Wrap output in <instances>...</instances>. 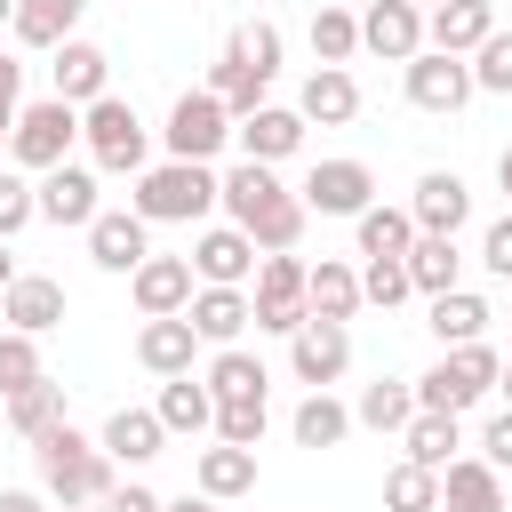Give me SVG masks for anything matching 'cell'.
Returning a JSON list of instances; mask_svg holds the SVG:
<instances>
[{"label":"cell","instance_id":"cell-62","mask_svg":"<svg viewBox=\"0 0 512 512\" xmlns=\"http://www.w3.org/2000/svg\"><path fill=\"white\" fill-rule=\"evenodd\" d=\"M504 320H512V312H504Z\"/></svg>","mask_w":512,"mask_h":512},{"label":"cell","instance_id":"cell-34","mask_svg":"<svg viewBox=\"0 0 512 512\" xmlns=\"http://www.w3.org/2000/svg\"><path fill=\"white\" fill-rule=\"evenodd\" d=\"M80 16H88V0H16L8 32H16L24 48H56V40L80 32Z\"/></svg>","mask_w":512,"mask_h":512},{"label":"cell","instance_id":"cell-33","mask_svg":"<svg viewBox=\"0 0 512 512\" xmlns=\"http://www.w3.org/2000/svg\"><path fill=\"white\" fill-rule=\"evenodd\" d=\"M424 304H432V320H424V328L440 336V352H448V344H472V336H488V320H496L480 288H440V296H424Z\"/></svg>","mask_w":512,"mask_h":512},{"label":"cell","instance_id":"cell-46","mask_svg":"<svg viewBox=\"0 0 512 512\" xmlns=\"http://www.w3.org/2000/svg\"><path fill=\"white\" fill-rule=\"evenodd\" d=\"M408 296H416V288H408V264H400V256H360V304H384V312H392V304H408Z\"/></svg>","mask_w":512,"mask_h":512},{"label":"cell","instance_id":"cell-48","mask_svg":"<svg viewBox=\"0 0 512 512\" xmlns=\"http://www.w3.org/2000/svg\"><path fill=\"white\" fill-rule=\"evenodd\" d=\"M240 48H248V64H256L264 80L280 72V24H264V16H256V24H240Z\"/></svg>","mask_w":512,"mask_h":512},{"label":"cell","instance_id":"cell-44","mask_svg":"<svg viewBox=\"0 0 512 512\" xmlns=\"http://www.w3.org/2000/svg\"><path fill=\"white\" fill-rule=\"evenodd\" d=\"M48 368H40V336H24V328H0V400L8 392H24V384H40Z\"/></svg>","mask_w":512,"mask_h":512},{"label":"cell","instance_id":"cell-13","mask_svg":"<svg viewBox=\"0 0 512 512\" xmlns=\"http://www.w3.org/2000/svg\"><path fill=\"white\" fill-rule=\"evenodd\" d=\"M144 256H152V224H144L136 208H96V216H88V264H96V272H120V280H128Z\"/></svg>","mask_w":512,"mask_h":512},{"label":"cell","instance_id":"cell-55","mask_svg":"<svg viewBox=\"0 0 512 512\" xmlns=\"http://www.w3.org/2000/svg\"><path fill=\"white\" fill-rule=\"evenodd\" d=\"M496 184H504V200H512V144L496 152Z\"/></svg>","mask_w":512,"mask_h":512},{"label":"cell","instance_id":"cell-17","mask_svg":"<svg viewBox=\"0 0 512 512\" xmlns=\"http://www.w3.org/2000/svg\"><path fill=\"white\" fill-rule=\"evenodd\" d=\"M296 112H304V128H344V120H360V80H352V64H312L304 88H296Z\"/></svg>","mask_w":512,"mask_h":512},{"label":"cell","instance_id":"cell-38","mask_svg":"<svg viewBox=\"0 0 512 512\" xmlns=\"http://www.w3.org/2000/svg\"><path fill=\"white\" fill-rule=\"evenodd\" d=\"M288 432H296V448H344L352 408H344L336 392H304V400H296V416H288Z\"/></svg>","mask_w":512,"mask_h":512},{"label":"cell","instance_id":"cell-25","mask_svg":"<svg viewBox=\"0 0 512 512\" xmlns=\"http://www.w3.org/2000/svg\"><path fill=\"white\" fill-rule=\"evenodd\" d=\"M136 360H144L152 376H192V360H200V336H192V320H184V312H160V320H144V328H136Z\"/></svg>","mask_w":512,"mask_h":512},{"label":"cell","instance_id":"cell-12","mask_svg":"<svg viewBox=\"0 0 512 512\" xmlns=\"http://www.w3.org/2000/svg\"><path fill=\"white\" fill-rule=\"evenodd\" d=\"M232 144H240V160L280 168V160H296V152H304V112H296V104H256V112H240V120H232Z\"/></svg>","mask_w":512,"mask_h":512},{"label":"cell","instance_id":"cell-35","mask_svg":"<svg viewBox=\"0 0 512 512\" xmlns=\"http://www.w3.org/2000/svg\"><path fill=\"white\" fill-rule=\"evenodd\" d=\"M304 224H312V208H304L296 192H272V200L240 224V232L256 240V256H280V248H296V240H304Z\"/></svg>","mask_w":512,"mask_h":512},{"label":"cell","instance_id":"cell-50","mask_svg":"<svg viewBox=\"0 0 512 512\" xmlns=\"http://www.w3.org/2000/svg\"><path fill=\"white\" fill-rule=\"evenodd\" d=\"M480 456H488L496 472H512V408H496V416L480 424Z\"/></svg>","mask_w":512,"mask_h":512},{"label":"cell","instance_id":"cell-41","mask_svg":"<svg viewBox=\"0 0 512 512\" xmlns=\"http://www.w3.org/2000/svg\"><path fill=\"white\" fill-rule=\"evenodd\" d=\"M352 56H360V16L320 0L312 8V64H352Z\"/></svg>","mask_w":512,"mask_h":512},{"label":"cell","instance_id":"cell-61","mask_svg":"<svg viewBox=\"0 0 512 512\" xmlns=\"http://www.w3.org/2000/svg\"><path fill=\"white\" fill-rule=\"evenodd\" d=\"M408 8H432V0H408Z\"/></svg>","mask_w":512,"mask_h":512},{"label":"cell","instance_id":"cell-57","mask_svg":"<svg viewBox=\"0 0 512 512\" xmlns=\"http://www.w3.org/2000/svg\"><path fill=\"white\" fill-rule=\"evenodd\" d=\"M16 104H24V96H0V128H8V120H16Z\"/></svg>","mask_w":512,"mask_h":512},{"label":"cell","instance_id":"cell-16","mask_svg":"<svg viewBox=\"0 0 512 512\" xmlns=\"http://www.w3.org/2000/svg\"><path fill=\"white\" fill-rule=\"evenodd\" d=\"M408 216H416V232H464L472 224V184L456 176V168H424L416 176V192H408Z\"/></svg>","mask_w":512,"mask_h":512},{"label":"cell","instance_id":"cell-43","mask_svg":"<svg viewBox=\"0 0 512 512\" xmlns=\"http://www.w3.org/2000/svg\"><path fill=\"white\" fill-rule=\"evenodd\" d=\"M264 424H272V392L216 400V440H232V448H256V440H264Z\"/></svg>","mask_w":512,"mask_h":512},{"label":"cell","instance_id":"cell-15","mask_svg":"<svg viewBox=\"0 0 512 512\" xmlns=\"http://www.w3.org/2000/svg\"><path fill=\"white\" fill-rule=\"evenodd\" d=\"M104 88H112V56H104L96 40L72 32V40L48 48V96H64V104H96Z\"/></svg>","mask_w":512,"mask_h":512},{"label":"cell","instance_id":"cell-9","mask_svg":"<svg viewBox=\"0 0 512 512\" xmlns=\"http://www.w3.org/2000/svg\"><path fill=\"white\" fill-rule=\"evenodd\" d=\"M32 208H40V224H72V232H88V216L104 208V184H96L88 160H56V168L32 176Z\"/></svg>","mask_w":512,"mask_h":512},{"label":"cell","instance_id":"cell-3","mask_svg":"<svg viewBox=\"0 0 512 512\" xmlns=\"http://www.w3.org/2000/svg\"><path fill=\"white\" fill-rule=\"evenodd\" d=\"M80 144H88V168L96 176H136V168H152V128L136 120V104L128 96H96V104H80Z\"/></svg>","mask_w":512,"mask_h":512},{"label":"cell","instance_id":"cell-56","mask_svg":"<svg viewBox=\"0 0 512 512\" xmlns=\"http://www.w3.org/2000/svg\"><path fill=\"white\" fill-rule=\"evenodd\" d=\"M8 280H16V256H8V240H0V288H8Z\"/></svg>","mask_w":512,"mask_h":512},{"label":"cell","instance_id":"cell-2","mask_svg":"<svg viewBox=\"0 0 512 512\" xmlns=\"http://www.w3.org/2000/svg\"><path fill=\"white\" fill-rule=\"evenodd\" d=\"M128 208L144 224H200V216H216V160H152V168H136Z\"/></svg>","mask_w":512,"mask_h":512},{"label":"cell","instance_id":"cell-51","mask_svg":"<svg viewBox=\"0 0 512 512\" xmlns=\"http://www.w3.org/2000/svg\"><path fill=\"white\" fill-rule=\"evenodd\" d=\"M104 512H160V496H152L144 480H128V488L112 480V496H104Z\"/></svg>","mask_w":512,"mask_h":512},{"label":"cell","instance_id":"cell-21","mask_svg":"<svg viewBox=\"0 0 512 512\" xmlns=\"http://www.w3.org/2000/svg\"><path fill=\"white\" fill-rule=\"evenodd\" d=\"M488 32H496V0H432V8H424V48L472 56Z\"/></svg>","mask_w":512,"mask_h":512},{"label":"cell","instance_id":"cell-40","mask_svg":"<svg viewBox=\"0 0 512 512\" xmlns=\"http://www.w3.org/2000/svg\"><path fill=\"white\" fill-rule=\"evenodd\" d=\"M0 408H8V432H16V440H40L48 424H64V384H56V376H40V384L8 392Z\"/></svg>","mask_w":512,"mask_h":512},{"label":"cell","instance_id":"cell-49","mask_svg":"<svg viewBox=\"0 0 512 512\" xmlns=\"http://www.w3.org/2000/svg\"><path fill=\"white\" fill-rule=\"evenodd\" d=\"M480 264H488V272H496V280L512 288V208H504V216H496V224L480 232Z\"/></svg>","mask_w":512,"mask_h":512},{"label":"cell","instance_id":"cell-26","mask_svg":"<svg viewBox=\"0 0 512 512\" xmlns=\"http://www.w3.org/2000/svg\"><path fill=\"white\" fill-rule=\"evenodd\" d=\"M96 448H104L112 464L144 472V464L168 448V432H160V416H152V408H112V416H104V432H96Z\"/></svg>","mask_w":512,"mask_h":512},{"label":"cell","instance_id":"cell-30","mask_svg":"<svg viewBox=\"0 0 512 512\" xmlns=\"http://www.w3.org/2000/svg\"><path fill=\"white\" fill-rule=\"evenodd\" d=\"M304 304H312L320 320H344V328H352V312H360V264H344V256L304 264Z\"/></svg>","mask_w":512,"mask_h":512},{"label":"cell","instance_id":"cell-47","mask_svg":"<svg viewBox=\"0 0 512 512\" xmlns=\"http://www.w3.org/2000/svg\"><path fill=\"white\" fill-rule=\"evenodd\" d=\"M32 216H40V208H32V176L0 160V240H16V232H24Z\"/></svg>","mask_w":512,"mask_h":512},{"label":"cell","instance_id":"cell-63","mask_svg":"<svg viewBox=\"0 0 512 512\" xmlns=\"http://www.w3.org/2000/svg\"><path fill=\"white\" fill-rule=\"evenodd\" d=\"M56 512H64V504H56Z\"/></svg>","mask_w":512,"mask_h":512},{"label":"cell","instance_id":"cell-60","mask_svg":"<svg viewBox=\"0 0 512 512\" xmlns=\"http://www.w3.org/2000/svg\"><path fill=\"white\" fill-rule=\"evenodd\" d=\"M0 160H8V128H0Z\"/></svg>","mask_w":512,"mask_h":512},{"label":"cell","instance_id":"cell-24","mask_svg":"<svg viewBox=\"0 0 512 512\" xmlns=\"http://www.w3.org/2000/svg\"><path fill=\"white\" fill-rule=\"evenodd\" d=\"M184 320H192V336L216 352V344H240L248 336V288H192V304H184Z\"/></svg>","mask_w":512,"mask_h":512},{"label":"cell","instance_id":"cell-10","mask_svg":"<svg viewBox=\"0 0 512 512\" xmlns=\"http://www.w3.org/2000/svg\"><path fill=\"white\" fill-rule=\"evenodd\" d=\"M296 200H304L312 216H360V208L376 200V168H368V160H352V152L312 160V176L296 184Z\"/></svg>","mask_w":512,"mask_h":512},{"label":"cell","instance_id":"cell-1","mask_svg":"<svg viewBox=\"0 0 512 512\" xmlns=\"http://www.w3.org/2000/svg\"><path fill=\"white\" fill-rule=\"evenodd\" d=\"M24 448H32V464H40V496H48V504L80 512V504H104V496H112V456H104L88 432H72V416L48 424V432L24 440Z\"/></svg>","mask_w":512,"mask_h":512},{"label":"cell","instance_id":"cell-37","mask_svg":"<svg viewBox=\"0 0 512 512\" xmlns=\"http://www.w3.org/2000/svg\"><path fill=\"white\" fill-rule=\"evenodd\" d=\"M408 416H416V384H400V376H376V384H360V400H352V424L392 432V440H400Z\"/></svg>","mask_w":512,"mask_h":512},{"label":"cell","instance_id":"cell-6","mask_svg":"<svg viewBox=\"0 0 512 512\" xmlns=\"http://www.w3.org/2000/svg\"><path fill=\"white\" fill-rule=\"evenodd\" d=\"M248 320H256L264 336H296V328L312 320V304H304V256H296V248L256 256V280H248Z\"/></svg>","mask_w":512,"mask_h":512},{"label":"cell","instance_id":"cell-31","mask_svg":"<svg viewBox=\"0 0 512 512\" xmlns=\"http://www.w3.org/2000/svg\"><path fill=\"white\" fill-rule=\"evenodd\" d=\"M192 488H200V496H216V504L248 496V488H256V448H232V440L200 448V456H192Z\"/></svg>","mask_w":512,"mask_h":512},{"label":"cell","instance_id":"cell-45","mask_svg":"<svg viewBox=\"0 0 512 512\" xmlns=\"http://www.w3.org/2000/svg\"><path fill=\"white\" fill-rule=\"evenodd\" d=\"M464 64H472V88H480V96H512V32H504V24H496Z\"/></svg>","mask_w":512,"mask_h":512},{"label":"cell","instance_id":"cell-4","mask_svg":"<svg viewBox=\"0 0 512 512\" xmlns=\"http://www.w3.org/2000/svg\"><path fill=\"white\" fill-rule=\"evenodd\" d=\"M496 376H504V352H496L488 336L448 344V352L416 376V408H448V416H464V408H480V400L496 392Z\"/></svg>","mask_w":512,"mask_h":512},{"label":"cell","instance_id":"cell-7","mask_svg":"<svg viewBox=\"0 0 512 512\" xmlns=\"http://www.w3.org/2000/svg\"><path fill=\"white\" fill-rule=\"evenodd\" d=\"M160 144H168V160H216V152L232 144L224 96H216V88H184V96L168 104V120H160Z\"/></svg>","mask_w":512,"mask_h":512},{"label":"cell","instance_id":"cell-59","mask_svg":"<svg viewBox=\"0 0 512 512\" xmlns=\"http://www.w3.org/2000/svg\"><path fill=\"white\" fill-rule=\"evenodd\" d=\"M8 16H16V0H0V32H8Z\"/></svg>","mask_w":512,"mask_h":512},{"label":"cell","instance_id":"cell-52","mask_svg":"<svg viewBox=\"0 0 512 512\" xmlns=\"http://www.w3.org/2000/svg\"><path fill=\"white\" fill-rule=\"evenodd\" d=\"M0 512H48L40 488H0Z\"/></svg>","mask_w":512,"mask_h":512},{"label":"cell","instance_id":"cell-18","mask_svg":"<svg viewBox=\"0 0 512 512\" xmlns=\"http://www.w3.org/2000/svg\"><path fill=\"white\" fill-rule=\"evenodd\" d=\"M192 288H200V280H192V256H160V248H152V256L128 272V296H136V312H144V320L184 312V304H192Z\"/></svg>","mask_w":512,"mask_h":512},{"label":"cell","instance_id":"cell-20","mask_svg":"<svg viewBox=\"0 0 512 512\" xmlns=\"http://www.w3.org/2000/svg\"><path fill=\"white\" fill-rule=\"evenodd\" d=\"M0 320L24 328V336L64 328V280H48V272H16V280L0 288Z\"/></svg>","mask_w":512,"mask_h":512},{"label":"cell","instance_id":"cell-27","mask_svg":"<svg viewBox=\"0 0 512 512\" xmlns=\"http://www.w3.org/2000/svg\"><path fill=\"white\" fill-rule=\"evenodd\" d=\"M400 456L408 464H456L464 456V416H448V408H416L408 424H400Z\"/></svg>","mask_w":512,"mask_h":512},{"label":"cell","instance_id":"cell-23","mask_svg":"<svg viewBox=\"0 0 512 512\" xmlns=\"http://www.w3.org/2000/svg\"><path fill=\"white\" fill-rule=\"evenodd\" d=\"M152 416H160L168 440H200V432H216V392H208L200 376H160Z\"/></svg>","mask_w":512,"mask_h":512},{"label":"cell","instance_id":"cell-14","mask_svg":"<svg viewBox=\"0 0 512 512\" xmlns=\"http://www.w3.org/2000/svg\"><path fill=\"white\" fill-rule=\"evenodd\" d=\"M192 280L208 288H248L256 280V240L240 224H200L192 232Z\"/></svg>","mask_w":512,"mask_h":512},{"label":"cell","instance_id":"cell-11","mask_svg":"<svg viewBox=\"0 0 512 512\" xmlns=\"http://www.w3.org/2000/svg\"><path fill=\"white\" fill-rule=\"evenodd\" d=\"M288 368H296V384H304V392H328V384L352 368V328L312 312V320L288 336Z\"/></svg>","mask_w":512,"mask_h":512},{"label":"cell","instance_id":"cell-8","mask_svg":"<svg viewBox=\"0 0 512 512\" xmlns=\"http://www.w3.org/2000/svg\"><path fill=\"white\" fill-rule=\"evenodd\" d=\"M400 88H408V104H416V112H440V120H448V112H464V104L480 96V88H472V64H464V56H448V48H416V56L400 64Z\"/></svg>","mask_w":512,"mask_h":512},{"label":"cell","instance_id":"cell-32","mask_svg":"<svg viewBox=\"0 0 512 512\" xmlns=\"http://www.w3.org/2000/svg\"><path fill=\"white\" fill-rule=\"evenodd\" d=\"M272 192H288V184H280V168H264V160H232V168L216 176V208H224V224H248Z\"/></svg>","mask_w":512,"mask_h":512},{"label":"cell","instance_id":"cell-22","mask_svg":"<svg viewBox=\"0 0 512 512\" xmlns=\"http://www.w3.org/2000/svg\"><path fill=\"white\" fill-rule=\"evenodd\" d=\"M440 512H512L504 472H496L488 456H456V464H440Z\"/></svg>","mask_w":512,"mask_h":512},{"label":"cell","instance_id":"cell-36","mask_svg":"<svg viewBox=\"0 0 512 512\" xmlns=\"http://www.w3.org/2000/svg\"><path fill=\"white\" fill-rule=\"evenodd\" d=\"M200 384H208L216 400H240V392H272V376H264V360H256L248 344H216V352H208V368H200Z\"/></svg>","mask_w":512,"mask_h":512},{"label":"cell","instance_id":"cell-28","mask_svg":"<svg viewBox=\"0 0 512 512\" xmlns=\"http://www.w3.org/2000/svg\"><path fill=\"white\" fill-rule=\"evenodd\" d=\"M208 88L224 96V112H232V120H240V112H256V104H272V96H264L272 80H264V72L248 64V48H240V32H232V40L216 48V64H208Z\"/></svg>","mask_w":512,"mask_h":512},{"label":"cell","instance_id":"cell-5","mask_svg":"<svg viewBox=\"0 0 512 512\" xmlns=\"http://www.w3.org/2000/svg\"><path fill=\"white\" fill-rule=\"evenodd\" d=\"M72 144H80V104H64V96H32V104H16V120H8V168L40 176V168L72 160Z\"/></svg>","mask_w":512,"mask_h":512},{"label":"cell","instance_id":"cell-29","mask_svg":"<svg viewBox=\"0 0 512 512\" xmlns=\"http://www.w3.org/2000/svg\"><path fill=\"white\" fill-rule=\"evenodd\" d=\"M400 264H408V288H416V296H440V288H464V248H456L448 232H416Z\"/></svg>","mask_w":512,"mask_h":512},{"label":"cell","instance_id":"cell-19","mask_svg":"<svg viewBox=\"0 0 512 512\" xmlns=\"http://www.w3.org/2000/svg\"><path fill=\"white\" fill-rule=\"evenodd\" d=\"M360 48L384 56V64H408V56L424 48V8H408V0H368V8H360Z\"/></svg>","mask_w":512,"mask_h":512},{"label":"cell","instance_id":"cell-58","mask_svg":"<svg viewBox=\"0 0 512 512\" xmlns=\"http://www.w3.org/2000/svg\"><path fill=\"white\" fill-rule=\"evenodd\" d=\"M496 392H504V408H512V360H504V376H496Z\"/></svg>","mask_w":512,"mask_h":512},{"label":"cell","instance_id":"cell-54","mask_svg":"<svg viewBox=\"0 0 512 512\" xmlns=\"http://www.w3.org/2000/svg\"><path fill=\"white\" fill-rule=\"evenodd\" d=\"M0 96H24V64L16 56H0Z\"/></svg>","mask_w":512,"mask_h":512},{"label":"cell","instance_id":"cell-39","mask_svg":"<svg viewBox=\"0 0 512 512\" xmlns=\"http://www.w3.org/2000/svg\"><path fill=\"white\" fill-rule=\"evenodd\" d=\"M352 240H360V256H408V240H416V216H408V208H384V200H368V208L352 216Z\"/></svg>","mask_w":512,"mask_h":512},{"label":"cell","instance_id":"cell-53","mask_svg":"<svg viewBox=\"0 0 512 512\" xmlns=\"http://www.w3.org/2000/svg\"><path fill=\"white\" fill-rule=\"evenodd\" d=\"M160 512H224V504H216V496H200V488H192V496H160Z\"/></svg>","mask_w":512,"mask_h":512},{"label":"cell","instance_id":"cell-42","mask_svg":"<svg viewBox=\"0 0 512 512\" xmlns=\"http://www.w3.org/2000/svg\"><path fill=\"white\" fill-rule=\"evenodd\" d=\"M384 512H440V472L400 456V464L384 472Z\"/></svg>","mask_w":512,"mask_h":512}]
</instances>
